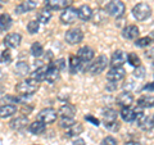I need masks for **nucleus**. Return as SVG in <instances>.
Returning <instances> with one entry per match:
<instances>
[{
	"label": "nucleus",
	"instance_id": "7",
	"mask_svg": "<svg viewBox=\"0 0 154 145\" xmlns=\"http://www.w3.org/2000/svg\"><path fill=\"white\" fill-rule=\"evenodd\" d=\"M79 18V9L76 8H67L63 11V13L60 14V22L63 25H73Z\"/></svg>",
	"mask_w": 154,
	"mask_h": 145
},
{
	"label": "nucleus",
	"instance_id": "44",
	"mask_svg": "<svg viewBox=\"0 0 154 145\" xmlns=\"http://www.w3.org/2000/svg\"><path fill=\"white\" fill-rule=\"evenodd\" d=\"M144 91H154V82H152V84H148L144 86Z\"/></svg>",
	"mask_w": 154,
	"mask_h": 145
},
{
	"label": "nucleus",
	"instance_id": "38",
	"mask_svg": "<svg viewBox=\"0 0 154 145\" xmlns=\"http://www.w3.org/2000/svg\"><path fill=\"white\" fill-rule=\"evenodd\" d=\"M75 123L73 118H62L60 122H59V126L62 128H68L69 126H72V125Z\"/></svg>",
	"mask_w": 154,
	"mask_h": 145
},
{
	"label": "nucleus",
	"instance_id": "33",
	"mask_svg": "<svg viewBox=\"0 0 154 145\" xmlns=\"http://www.w3.org/2000/svg\"><path fill=\"white\" fill-rule=\"evenodd\" d=\"M31 55L35 57V58H38L41 57L42 54H44V48H42V45L40 44V42H33V44L31 45Z\"/></svg>",
	"mask_w": 154,
	"mask_h": 145
},
{
	"label": "nucleus",
	"instance_id": "21",
	"mask_svg": "<svg viewBox=\"0 0 154 145\" xmlns=\"http://www.w3.org/2000/svg\"><path fill=\"white\" fill-rule=\"evenodd\" d=\"M136 116H137V110L132 109L131 107H126L121 109V117L125 122L131 123L134 121H136Z\"/></svg>",
	"mask_w": 154,
	"mask_h": 145
},
{
	"label": "nucleus",
	"instance_id": "49",
	"mask_svg": "<svg viewBox=\"0 0 154 145\" xmlns=\"http://www.w3.org/2000/svg\"><path fill=\"white\" fill-rule=\"evenodd\" d=\"M152 37H153V40H154V30H153V32H152Z\"/></svg>",
	"mask_w": 154,
	"mask_h": 145
},
{
	"label": "nucleus",
	"instance_id": "22",
	"mask_svg": "<svg viewBox=\"0 0 154 145\" xmlns=\"http://www.w3.org/2000/svg\"><path fill=\"white\" fill-rule=\"evenodd\" d=\"M84 131V126L79 122H75L72 126H69L68 128H66V137H75V136H79L80 134H82Z\"/></svg>",
	"mask_w": 154,
	"mask_h": 145
},
{
	"label": "nucleus",
	"instance_id": "35",
	"mask_svg": "<svg viewBox=\"0 0 154 145\" xmlns=\"http://www.w3.org/2000/svg\"><path fill=\"white\" fill-rule=\"evenodd\" d=\"M12 60H13V55H12V51L9 50V48L5 50H3L2 54H0V63L2 64H9Z\"/></svg>",
	"mask_w": 154,
	"mask_h": 145
},
{
	"label": "nucleus",
	"instance_id": "30",
	"mask_svg": "<svg viewBox=\"0 0 154 145\" xmlns=\"http://www.w3.org/2000/svg\"><path fill=\"white\" fill-rule=\"evenodd\" d=\"M28 72H30V67H28L26 62H18L16 67H14V75H17V76L23 77L28 75Z\"/></svg>",
	"mask_w": 154,
	"mask_h": 145
},
{
	"label": "nucleus",
	"instance_id": "39",
	"mask_svg": "<svg viewBox=\"0 0 154 145\" xmlns=\"http://www.w3.org/2000/svg\"><path fill=\"white\" fill-rule=\"evenodd\" d=\"M100 145H117V140H116L113 136H105Z\"/></svg>",
	"mask_w": 154,
	"mask_h": 145
},
{
	"label": "nucleus",
	"instance_id": "51",
	"mask_svg": "<svg viewBox=\"0 0 154 145\" xmlns=\"http://www.w3.org/2000/svg\"><path fill=\"white\" fill-rule=\"evenodd\" d=\"M153 64H154V63H153Z\"/></svg>",
	"mask_w": 154,
	"mask_h": 145
},
{
	"label": "nucleus",
	"instance_id": "27",
	"mask_svg": "<svg viewBox=\"0 0 154 145\" xmlns=\"http://www.w3.org/2000/svg\"><path fill=\"white\" fill-rule=\"evenodd\" d=\"M116 121H117V112L112 108H105L103 110V122H104V125L116 122Z\"/></svg>",
	"mask_w": 154,
	"mask_h": 145
},
{
	"label": "nucleus",
	"instance_id": "47",
	"mask_svg": "<svg viewBox=\"0 0 154 145\" xmlns=\"http://www.w3.org/2000/svg\"><path fill=\"white\" fill-rule=\"evenodd\" d=\"M5 3H7V0H0V8H3L5 5Z\"/></svg>",
	"mask_w": 154,
	"mask_h": 145
},
{
	"label": "nucleus",
	"instance_id": "10",
	"mask_svg": "<svg viewBox=\"0 0 154 145\" xmlns=\"http://www.w3.org/2000/svg\"><path fill=\"white\" fill-rule=\"evenodd\" d=\"M126 76V71L123 67H112L108 72H107V80L109 82H118L122 81Z\"/></svg>",
	"mask_w": 154,
	"mask_h": 145
},
{
	"label": "nucleus",
	"instance_id": "29",
	"mask_svg": "<svg viewBox=\"0 0 154 145\" xmlns=\"http://www.w3.org/2000/svg\"><path fill=\"white\" fill-rule=\"evenodd\" d=\"M137 107L140 108H150L154 107V96L150 95H143L137 100Z\"/></svg>",
	"mask_w": 154,
	"mask_h": 145
},
{
	"label": "nucleus",
	"instance_id": "40",
	"mask_svg": "<svg viewBox=\"0 0 154 145\" xmlns=\"http://www.w3.org/2000/svg\"><path fill=\"white\" fill-rule=\"evenodd\" d=\"M53 63L55 64V67L59 71H64L66 69V60L63 59V58H60V59H57V60H54Z\"/></svg>",
	"mask_w": 154,
	"mask_h": 145
},
{
	"label": "nucleus",
	"instance_id": "42",
	"mask_svg": "<svg viewBox=\"0 0 154 145\" xmlns=\"http://www.w3.org/2000/svg\"><path fill=\"white\" fill-rule=\"evenodd\" d=\"M136 77H139V79H141V77L145 76V68H144L143 66H139L136 67V69H135V73H134Z\"/></svg>",
	"mask_w": 154,
	"mask_h": 145
},
{
	"label": "nucleus",
	"instance_id": "14",
	"mask_svg": "<svg viewBox=\"0 0 154 145\" xmlns=\"http://www.w3.org/2000/svg\"><path fill=\"white\" fill-rule=\"evenodd\" d=\"M9 126L11 128L16 130V131H22L28 126V118L26 116H21V117H16L14 119H12L9 122Z\"/></svg>",
	"mask_w": 154,
	"mask_h": 145
},
{
	"label": "nucleus",
	"instance_id": "24",
	"mask_svg": "<svg viewBox=\"0 0 154 145\" xmlns=\"http://www.w3.org/2000/svg\"><path fill=\"white\" fill-rule=\"evenodd\" d=\"M93 9H91L89 5H86V4H84V5H81L79 8V18L81 19V21H85L88 22L91 19V17H93Z\"/></svg>",
	"mask_w": 154,
	"mask_h": 145
},
{
	"label": "nucleus",
	"instance_id": "36",
	"mask_svg": "<svg viewBox=\"0 0 154 145\" xmlns=\"http://www.w3.org/2000/svg\"><path fill=\"white\" fill-rule=\"evenodd\" d=\"M38 28H40V22L36 21V19H32L27 23V31L30 35H35L38 32Z\"/></svg>",
	"mask_w": 154,
	"mask_h": 145
},
{
	"label": "nucleus",
	"instance_id": "20",
	"mask_svg": "<svg viewBox=\"0 0 154 145\" xmlns=\"http://www.w3.org/2000/svg\"><path fill=\"white\" fill-rule=\"evenodd\" d=\"M58 114L60 116V118H73L75 114H76V107L67 103V104L62 105V107L59 108Z\"/></svg>",
	"mask_w": 154,
	"mask_h": 145
},
{
	"label": "nucleus",
	"instance_id": "50",
	"mask_svg": "<svg viewBox=\"0 0 154 145\" xmlns=\"http://www.w3.org/2000/svg\"><path fill=\"white\" fill-rule=\"evenodd\" d=\"M153 122H154V117H153Z\"/></svg>",
	"mask_w": 154,
	"mask_h": 145
},
{
	"label": "nucleus",
	"instance_id": "43",
	"mask_svg": "<svg viewBox=\"0 0 154 145\" xmlns=\"http://www.w3.org/2000/svg\"><path fill=\"white\" fill-rule=\"evenodd\" d=\"M85 119H86V121H89V122H91V123L94 125V126H99V125H100V121H99L98 118L93 117V116H90V114L85 116Z\"/></svg>",
	"mask_w": 154,
	"mask_h": 145
},
{
	"label": "nucleus",
	"instance_id": "41",
	"mask_svg": "<svg viewBox=\"0 0 154 145\" xmlns=\"http://www.w3.org/2000/svg\"><path fill=\"white\" fill-rule=\"evenodd\" d=\"M105 126V128H108V130H110V131H118L119 130V122L118 121H116V122H112V123H107V125H104Z\"/></svg>",
	"mask_w": 154,
	"mask_h": 145
},
{
	"label": "nucleus",
	"instance_id": "3",
	"mask_svg": "<svg viewBox=\"0 0 154 145\" xmlns=\"http://www.w3.org/2000/svg\"><path fill=\"white\" fill-rule=\"evenodd\" d=\"M125 11H126V5H125V3L121 2V0H110V2L105 5V12L107 14L112 17H122Z\"/></svg>",
	"mask_w": 154,
	"mask_h": 145
},
{
	"label": "nucleus",
	"instance_id": "16",
	"mask_svg": "<svg viewBox=\"0 0 154 145\" xmlns=\"http://www.w3.org/2000/svg\"><path fill=\"white\" fill-rule=\"evenodd\" d=\"M116 101H117V104L121 108L130 107L134 103V95L131 93H128V91H123V93H121L117 96V100Z\"/></svg>",
	"mask_w": 154,
	"mask_h": 145
},
{
	"label": "nucleus",
	"instance_id": "23",
	"mask_svg": "<svg viewBox=\"0 0 154 145\" xmlns=\"http://www.w3.org/2000/svg\"><path fill=\"white\" fill-rule=\"evenodd\" d=\"M17 113V107L14 104H4L0 107V118H8Z\"/></svg>",
	"mask_w": 154,
	"mask_h": 145
},
{
	"label": "nucleus",
	"instance_id": "12",
	"mask_svg": "<svg viewBox=\"0 0 154 145\" xmlns=\"http://www.w3.org/2000/svg\"><path fill=\"white\" fill-rule=\"evenodd\" d=\"M94 55H95V51H94L93 48H90V46H82L79 49V51H77V57H79L84 63L91 62L94 59Z\"/></svg>",
	"mask_w": 154,
	"mask_h": 145
},
{
	"label": "nucleus",
	"instance_id": "5",
	"mask_svg": "<svg viewBox=\"0 0 154 145\" xmlns=\"http://www.w3.org/2000/svg\"><path fill=\"white\" fill-rule=\"evenodd\" d=\"M64 39L67 41V44L69 45H77L80 44L81 41L84 40V32L80 30V28H71L66 32Z\"/></svg>",
	"mask_w": 154,
	"mask_h": 145
},
{
	"label": "nucleus",
	"instance_id": "37",
	"mask_svg": "<svg viewBox=\"0 0 154 145\" xmlns=\"http://www.w3.org/2000/svg\"><path fill=\"white\" fill-rule=\"evenodd\" d=\"M127 62L132 67H135V68L139 67V66H141V60H140V58H139V55L136 54V53H130V54L127 55Z\"/></svg>",
	"mask_w": 154,
	"mask_h": 145
},
{
	"label": "nucleus",
	"instance_id": "46",
	"mask_svg": "<svg viewBox=\"0 0 154 145\" xmlns=\"http://www.w3.org/2000/svg\"><path fill=\"white\" fill-rule=\"evenodd\" d=\"M73 145H85V141H84V140H76V141L73 143Z\"/></svg>",
	"mask_w": 154,
	"mask_h": 145
},
{
	"label": "nucleus",
	"instance_id": "48",
	"mask_svg": "<svg viewBox=\"0 0 154 145\" xmlns=\"http://www.w3.org/2000/svg\"><path fill=\"white\" fill-rule=\"evenodd\" d=\"M3 77H4V73H3V71H2V69H0V80H2V79H3Z\"/></svg>",
	"mask_w": 154,
	"mask_h": 145
},
{
	"label": "nucleus",
	"instance_id": "8",
	"mask_svg": "<svg viewBox=\"0 0 154 145\" xmlns=\"http://www.w3.org/2000/svg\"><path fill=\"white\" fill-rule=\"evenodd\" d=\"M137 110V109H136ZM136 122H137V126L140 127L144 131H150V130L154 127V122H153V117H148L145 113H143L139 110L137 116H136Z\"/></svg>",
	"mask_w": 154,
	"mask_h": 145
},
{
	"label": "nucleus",
	"instance_id": "34",
	"mask_svg": "<svg viewBox=\"0 0 154 145\" xmlns=\"http://www.w3.org/2000/svg\"><path fill=\"white\" fill-rule=\"evenodd\" d=\"M105 14H107V12H103L102 9H98L95 13H93V17H91V19L94 21V23H96V25H100V23H103L105 21Z\"/></svg>",
	"mask_w": 154,
	"mask_h": 145
},
{
	"label": "nucleus",
	"instance_id": "15",
	"mask_svg": "<svg viewBox=\"0 0 154 145\" xmlns=\"http://www.w3.org/2000/svg\"><path fill=\"white\" fill-rule=\"evenodd\" d=\"M22 41V36L17 32H13V33H8L4 39V45L7 48H18L19 44Z\"/></svg>",
	"mask_w": 154,
	"mask_h": 145
},
{
	"label": "nucleus",
	"instance_id": "28",
	"mask_svg": "<svg viewBox=\"0 0 154 145\" xmlns=\"http://www.w3.org/2000/svg\"><path fill=\"white\" fill-rule=\"evenodd\" d=\"M13 25V19L8 13H3L0 16V31H8Z\"/></svg>",
	"mask_w": 154,
	"mask_h": 145
},
{
	"label": "nucleus",
	"instance_id": "9",
	"mask_svg": "<svg viewBox=\"0 0 154 145\" xmlns=\"http://www.w3.org/2000/svg\"><path fill=\"white\" fill-rule=\"evenodd\" d=\"M73 0H45V7L50 11H60L72 5Z\"/></svg>",
	"mask_w": 154,
	"mask_h": 145
},
{
	"label": "nucleus",
	"instance_id": "26",
	"mask_svg": "<svg viewBox=\"0 0 154 145\" xmlns=\"http://www.w3.org/2000/svg\"><path fill=\"white\" fill-rule=\"evenodd\" d=\"M28 128H30L31 134H33V135H41V134L45 132L46 125H45L44 122H41V121L36 119L35 122H32V123L30 125V127H28Z\"/></svg>",
	"mask_w": 154,
	"mask_h": 145
},
{
	"label": "nucleus",
	"instance_id": "1",
	"mask_svg": "<svg viewBox=\"0 0 154 145\" xmlns=\"http://www.w3.org/2000/svg\"><path fill=\"white\" fill-rule=\"evenodd\" d=\"M38 90V82L33 79H28L19 82L16 86V91L22 96H32Z\"/></svg>",
	"mask_w": 154,
	"mask_h": 145
},
{
	"label": "nucleus",
	"instance_id": "13",
	"mask_svg": "<svg viewBox=\"0 0 154 145\" xmlns=\"http://www.w3.org/2000/svg\"><path fill=\"white\" fill-rule=\"evenodd\" d=\"M139 35H140V30L135 25H128L122 30V36L126 40H136L139 39Z\"/></svg>",
	"mask_w": 154,
	"mask_h": 145
},
{
	"label": "nucleus",
	"instance_id": "18",
	"mask_svg": "<svg viewBox=\"0 0 154 145\" xmlns=\"http://www.w3.org/2000/svg\"><path fill=\"white\" fill-rule=\"evenodd\" d=\"M36 7H37V3L35 2V0H26V2H23L22 4H19L18 7H16L14 12H16L17 14H23V13L33 11Z\"/></svg>",
	"mask_w": 154,
	"mask_h": 145
},
{
	"label": "nucleus",
	"instance_id": "11",
	"mask_svg": "<svg viewBox=\"0 0 154 145\" xmlns=\"http://www.w3.org/2000/svg\"><path fill=\"white\" fill-rule=\"evenodd\" d=\"M126 62H127V54L126 53H125L123 50H116L112 54L109 64H110V67H122Z\"/></svg>",
	"mask_w": 154,
	"mask_h": 145
},
{
	"label": "nucleus",
	"instance_id": "45",
	"mask_svg": "<svg viewBox=\"0 0 154 145\" xmlns=\"http://www.w3.org/2000/svg\"><path fill=\"white\" fill-rule=\"evenodd\" d=\"M125 145H143L140 141H135V140H130V141L125 143Z\"/></svg>",
	"mask_w": 154,
	"mask_h": 145
},
{
	"label": "nucleus",
	"instance_id": "31",
	"mask_svg": "<svg viewBox=\"0 0 154 145\" xmlns=\"http://www.w3.org/2000/svg\"><path fill=\"white\" fill-rule=\"evenodd\" d=\"M153 42V37L152 36H144V37H139L135 40V46L137 48H148L150 46Z\"/></svg>",
	"mask_w": 154,
	"mask_h": 145
},
{
	"label": "nucleus",
	"instance_id": "6",
	"mask_svg": "<svg viewBox=\"0 0 154 145\" xmlns=\"http://www.w3.org/2000/svg\"><path fill=\"white\" fill-rule=\"evenodd\" d=\"M57 117H58V113H57V110L53 108H45V109L40 110L37 114V119L44 122L45 125L54 123L57 121Z\"/></svg>",
	"mask_w": 154,
	"mask_h": 145
},
{
	"label": "nucleus",
	"instance_id": "2",
	"mask_svg": "<svg viewBox=\"0 0 154 145\" xmlns=\"http://www.w3.org/2000/svg\"><path fill=\"white\" fill-rule=\"evenodd\" d=\"M107 66H108V58L105 55H99L96 59L89 62V64L85 68V71L89 72L90 75H100L107 68Z\"/></svg>",
	"mask_w": 154,
	"mask_h": 145
},
{
	"label": "nucleus",
	"instance_id": "25",
	"mask_svg": "<svg viewBox=\"0 0 154 145\" xmlns=\"http://www.w3.org/2000/svg\"><path fill=\"white\" fill-rule=\"evenodd\" d=\"M46 72H48V66H40L32 72L31 75V79L36 80L37 82H41V81H45L46 79Z\"/></svg>",
	"mask_w": 154,
	"mask_h": 145
},
{
	"label": "nucleus",
	"instance_id": "4",
	"mask_svg": "<svg viewBox=\"0 0 154 145\" xmlns=\"http://www.w3.org/2000/svg\"><path fill=\"white\" fill-rule=\"evenodd\" d=\"M132 16L136 21H146L152 16V8L146 3H139L132 8Z\"/></svg>",
	"mask_w": 154,
	"mask_h": 145
},
{
	"label": "nucleus",
	"instance_id": "19",
	"mask_svg": "<svg viewBox=\"0 0 154 145\" xmlns=\"http://www.w3.org/2000/svg\"><path fill=\"white\" fill-rule=\"evenodd\" d=\"M82 63H84V62L81 60L77 55H71L69 57V62H68L69 73L75 75V73H77V72H80L81 68H82Z\"/></svg>",
	"mask_w": 154,
	"mask_h": 145
},
{
	"label": "nucleus",
	"instance_id": "32",
	"mask_svg": "<svg viewBox=\"0 0 154 145\" xmlns=\"http://www.w3.org/2000/svg\"><path fill=\"white\" fill-rule=\"evenodd\" d=\"M50 18H51V11L50 9H42V11L38 13V18H37V21L40 22V23H44V25H46L48 22L50 21Z\"/></svg>",
	"mask_w": 154,
	"mask_h": 145
},
{
	"label": "nucleus",
	"instance_id": "17",
	"mask_svg": "<svg viewBox=\"0 0 154 145\" xmlns=\"http://www.w3.org/2000/svg\"><path fill=\"white\" fill-rule=\"evenodd\" d=\"M59 73H60V71L57 68L53 62H50V63L48 64V72H46L45 81H48L49 84H54V82L59 79Z\"/></svg>",
	"mask_w": 154,
	"mask_h": 145
}]
</instances>
